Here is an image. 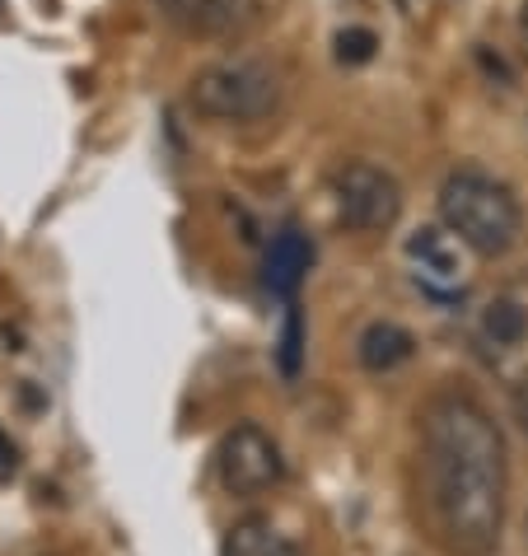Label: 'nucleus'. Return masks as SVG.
I'll use <instances>...</instances> for the list:
<instances>
[{
	"mask_svg": "<svg viewBox=\"0 0 528 556\" xmlns=\"http://www.w3.org/2000/svg\"><path fill=\"white\" fill-rule=\"evenodd\" d=\"M215 472H221V486L229 496H262L267 486L281 482V450L262 426L243 421L215 450Z\"/></svg>",
	"mask_w": 528,
	"mask_h": 556,
	"instance_id": "5",
	"label": "nucleus"
},
{
	"mask_svg": "<svg viewBox=\"0 0 528 556\" xmlns=\"http://www.w3.org/2000/svg\"><path fill=\"white\" fill-rule=\"evenodd\" d=\"M332 197H337V215L351 229H361V235H384V229H393L398 215H402L398 178L379 164H365V160L337 168Z\"/></svg>",
	"mask_w": 528,
	"mask_h": 556,
	"instance_id": "4",
	"label": "nucleus"
},
{
	"mask_svg": "<svg viewBox=\"0 0 528 556\" xmlns=\"http://www.w3.org/2000/svg\"><path fill=\"white\" fill-rule=\"evenodd\" d=\"M481 332H487L495 346H519L528 337V308L515 304V300L487 304V314H481Z\"/></svg>",
	"mask_w": 528,
	"mask_h": 556,
	"instance_id": "11",
	"label": "nucleus"
},
{
	"mask_svg": "<svg viewBox=\"0 0 528 556\" xmlns=\"http://www.w3.org/2000/svg\"><path fill=\"white\" fill-rule=\"evenodd\" d=\"M281 103V71L262 56H225L192 80V108L215 122H257Z\"/></svg>",
	"mask_w": 528,
	"mask_h": 556,
	"instance_id": "3",
	"label": "nucleus"
},
{
	"mask_svg": "<svg viewBox=\"0 0 528 556\" xmlns=\"http://www.w3.org/2000/svg\"><path fill=\"white\" fill-rule=\"evenodd\" d=\"M440 220L477 257H501L519 239V197L481 168H454L440 188Z\"/></svg>",
	"mask_w": 528,
	"mask_h": 556,
	"instance_id": "2",
	"label": "nucleus"
},
{
	"mask_svg": "<svg viewBox=\"0 0 528 556\" xmlns=\"http://www.w3.org/2000/svg\"><path fill=\"white\" fill-rule=\"evenodd\" d=\"M300 351H304V318H300V308H290V314H286V337H281V369H286V379L300 375Z\"/></svg>",
	"mask_w": 528,
	"mask_h": 556,
	"instance_id": "13",
	"label": "nucleus"
},
{
	"mask_svg": "<svg viewBox=\"0 0 528 556\" xmlns=\"http://www.w3.org/2000/svg\"><path fill=\"white\" fill-rule=\"evenodd\" d=\"M407 257L416 267V281H422L430 295H449V290H463V257L458 243L435 225H422L407 239Z\"/></svg>",
	"mask_w": 528,
	"mask_h": 556,
	"instance_id": "6",
	"label": "nucleus"
},
{
	"mask_svg": "<svg viewBox=\"0 0 528 556\" xmlns=\"http://www.w3.org/2000/svg\"><path fill=\"white\" fill-rule=\"evenodd\" d=\"M422 486L444 552L491 556L505 529V435L473 393H440L422 416Z\"/></svg>",
	"mask_w": 528,
	"mask_h": 556,
	"instance_id": "1",
	"label": "nucleus"
},
{
	"mask_svg": "<svg viewBox=\"0 0 528 556\" xmlns=\"http://www.w3.org/2000/svg\"><path fill=\"white\" fill-rule=\"evenodd\" d=\"M510 412H515L519 430L528 435V375H519V379H515V389H510Z\"/></svg>",
	"mask_w": 528,
	"mask_h": 556,
	"instance_id": "14",
	"label": "nucleus"
},
{
	"mask_svg": "<svg viewBox=\"0 0 528 556\" xmlns=\"http://www.w3.org/2000/svg\"><path fill=\"white\" fill-rule=\"evenodd\" d=\"M519 34H524V42H528V0L519 5Z\"/></svg>",
	"mask_w": 528,
	"mask_h": 556,
	"instance_id": "16",
	"label": "nucleus"
},
{
	"mask_svg": "<svg viewBox=\"0 0 528 556\" xmlns=\"http://www.w3.org/2000/svg\"><path fill=\"white\" fill-rule=\"evenodd\" d=\"M375 48H379V38L369 28H341L337 34V61H347V66H365L375 56Z\"/></svg>",
	"mask_w": 528,
	"mask_h": 556,
	"instance_id": "12",
	"label": "nucleus"
},
{
	"mask_svg": "<svg viewBox=\"0 0 528 556\" xmlns=\"http://www.w3.org/2000/svg\"><path fill=\"white\" fill-rule=\"evenodd\" d=\"M412 351H416V337L407 328H398V323H369L361 332V342H355L361 365L375 369V375H388V369H398L402 361H412Z\"/></svg>",
	"mask_w": 528,
	"mask_h": 556,
	"instance_id": "9",
	"label": "nucleus"
},
{
	"mask_svg": "<svg viewBox=\"0 0 528 556\" xmlns=\"http://www.w3.org/2000/svg\"><path fill=\"white\" fill-rule=\"evenodd\" d=\"M309 267H314V243H309L300 229H286V235L272 239L267 249V262H262V271H267V286L276 295H294V290L304 286Z\"/></svg>",
	"mask_w": 528,
	"mask_h": 556,
	"instance_id": "8",
	"label": "nucleus"
},
{
	"mask_svg": "<svg viewBox=\"0 0 528 556\" xmlns=\"http://www.w3.org/2000/svg\"><path fill=\"white\" fill-rule=\"evenodd\" d=\"M221 556H300V547H294L272 519H239L235 529H229Z\"/></svg>",
	"mask_w": 528,
	"mask_h": 556,
	"instance_id": "10",
	"label": "nucleus"
},
{
	"mask_svg": "<svg viewBox=\"0 0 528 556\" xmlns=\"http://www.w3.org/2000/svg\"><path fill=\"white\" fill-rule=\"evenodd\" d=\"M14 472H20V450H14V440L0 430V482H10Z\"/></svg>",
	"mask_w": 528,
	"mask_h": 556,
	"instance_id": "15",
	"label": "nucleus"
},
{
	"mask_svg": "<svg viewBox=\"0 0 528 556\" xmlns=\"http://www.w3.org/2000/svg\"><path fill=\"white\" fill-rule=\"evenodd\" d=\"M164 5L168 20H178L201 38H235L262 14V0H164Z\"/></svg>",
	"mask_w": 528,
	"mask_h": 556,
	"instance_id": "7",
	"label": "nucleus"
}]
</instances>
